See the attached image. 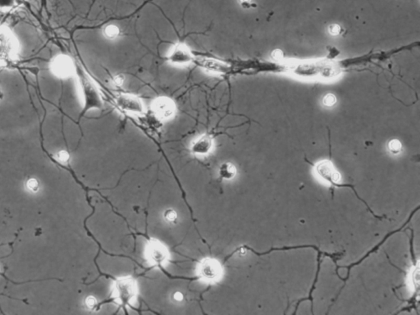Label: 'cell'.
I'll return each instance as SVG.
<instances>
[{
  "label": "cell",
  "mask_w": 420,
  "mask_h": 315,
  "mask_svg": "<svg viewBox=\"0 0 420 315\" xmlns=\"http://www.w3.org/2000/svg\"><path fill=\"white\" fill-rule=\"evenodd\" d=\"M20 0H0V12H7L19 4Z\"/></svg>",
  "instance_id": "15"
},
{
  "label": "cell",
  "mask_w": 420,
  "mask_h": 315,
  "mask_svg": "<svg viewBox=\"0 0 420 315\" xmlns=\"http://www.w3.org/2000/svg\"><path fill=\"white\" fill-rule=\"evenodd\" d=\"M329 31L332 34H339L341 28H340L339 26H337V25H333V26H331V27H330Z\"/></svg>",
  "instance_id": "23"
},
{
  "label": "cell",
  "mask_w": 420,
  "mask_h": 315,
  "mask_svg": "<svg viewBox=\"0 0 420 315\" xmlns=\"http://www.w3.org/2000/svg\"><path fill=\"white\" fill-rule=\"evenodd\" d=\"M103 34L108 39H115L120 34V29L115 25H108L103 30Z\"/></svg>",
  "instance_id": "14"
},
{
  "label": "cell",
  "mask_w": 420,
  "mask_h": 315,
  "mask_svg": "<svg viewBox=\"0 0 420 315\" xmlns=\"http://www.w3.org/2000/svg\"><path fill=\"white\" fill-rule=\"evenodd\" d=\"M149 255L151 260L155 263H161L165 260L167 253L164 249L159 244H153L149 250Z\"/></svg>",
  "instance_id": "12"
},
{
  "label": "cell",
  "mask_w": 420,
  "mask_h": 315,
  "mask_svg": "<svg viewBox=\"0 0 420 315\" xmlns=\"http://www.w3.org/2000/svg\"><path fill=\"white\" fill-rule=\"evenodd\" d=\"M134 289V284L131 281H119L117 284V294L121 301L123 303L129 302L135 293Z\"/></svg>",
  "instance_id": "10"
},
{
  "label": "cell",
  "mask_w": 420,
  "mask_h": 315,
  "mask_svg": "<svg viewBox=\"0 0 420 315\" xmlns=\"http://www.w3.org/2000/svg\"><path fill=\"white\" fill-rule=\"evenodd\" d=\"M194 63L205 71L214 74H225L228 71V66L223 62L209 58L194 59Z\"/></svg>",
  "instance_id": "6"
},
{
  "label": "cell",
  "mask_w": 420,
  "mask_h": 315,
  "mask_svg": "<svg viewBox=\"0 0 420 315\" xmlns=\"http://www.w3.org/2000/svg\"><path fill=\"white\" fill-rule=\"evenodd\" d=\"M123 81H124V79H123V76H121V75H118V76H115L114 79H113V81H114V84H115L116 86H121L123 84Z\"/></svg>",
  "instance_id": "22"
},
{
  "label": "cell",
  "mask_w": 420,
  "mask_h": 315,
  "mask_svg": "<svg viewBox=\"0 0 420 315\" xmlns=\"http://www.w3.org/2000/svg\"><path fill=\"white\" fill-rule=\"evenodd\" d=\"M75 74L78 79L79 86L83 98V108L81 110V115H84L91 109H102L103 101L99 91L93 80L77 63H76Z\"/></svg>",
  "instance_id": "1"
},
{
  "label": "cell",
  "mask_w": 420,
  "mask_h": 315,
  "mask_svg": "<svg viewBox=\"0 0 420 315\" xmlns=\"http://www.w3.org/2000/svg\"><path fill=\"white\" fill-rule=\"evenodd\" d=\"M86 305H87V307L91 308V309H92V308H94L95 307V306H96V299H95V298L91 297H91H88L87 298V299H86Z\"/></svg>",
  "instance_id": "21"
},
{
  "label": "cell",
  "mask_w": 420,
  "mask_h": 315,
  "mask_svg": "<svg viewBox=\"0 0 420 315\" xmlns=\"http://www.w3.org/2000/svg\"><path fill=\"white\" fill-rule=\"evenodd\" d=\"M114 102L119 110L123 113H129L132 115H142L145 113V108L140 98L135 96L121 94L116 96Z\"/></svg>",
  "instance_id": "3"
},
{
  "label": "cell",
  "mask_w": 420,
  "mask_h": 315,
  "mask_svg": "<svg viewBox=\"0 0 420 315\" xmlns=\"http://www.w3.org/2000/svg\"><path fill=\"white\" fill-rule=\"evenodd\" d=\"M336 103V97L333 94H327L325 96L323 103L326 106H332Z\"/></svg>",
  "instance_id": "20"
},
{
  "label": "cell",
  "mask_w": 420,
  "mask_h": 315,
  "mask_svg": "<svg viewBox=\"0 0 420 315\" xmlns=\"http://www.w3.org/2000/svg\"><path fill=\"white\" fill-rule=\"evenodd\" d=\"M75 69L76 63L71 58L64 54H59L54 58L50 63L52 73L58 78H68L72 74H75Z\"/></svg>",
  "instance_id": "4"
},
{
  "label": "cell",
  "mask_w": 420,
  "mask_h": 315,
  "mask_svg": "<svg viewBox=\"0 0 420 315\" xmlns=\"http://www.w3.org/2000/svg\"><path fill=\"white\" fill-rule=\"evenodd\" d=\"M388 147L392 154H398L401 151V143L399 142L398 140H391V142L389 143Z\"/></svg>",
  "instance_id": "16"
},
{
  "label": "cell",
  "mask_w": 420,
  "mask_h": 315,
  "mask_svg": "<svg viewBox=\"0 0 420 315\" xmlns=\"http://www.w3.org/2000/svg\"><path fill=\"white\" fill-rule=\"evenodd\" d=\"M56 158L61 162H66L68 161L70 156H69V154L66 151L62 150V151L57 154Z\"/></svg>",
  "instance_id": "18"
},
{
  "label": "cell",
  "mask_w": 420,
  "mask_h": 315,
  "mask_svg": "<svg viewBox=\"0 0 420 315\" xmlns=\"http://www.w3.org/2000/svg\"><path fill=\"white\" fill-rule=\"evenodd\" d=\"M274 55H275L276 59H279L282 57V53L280 51H275L274 52Z\"/></svg>",
  "instance_id": "26"
},
{
  "label": "cell",
  "mask_w": 420,
  "mask_h": 315,
  "mask_svg": "<svg viewBox=\"0 0 420 315\" xmlns=\"http://www.w3.org/2000/svg\"><path fill=\"white\" fill-rule=\"evenodd\" d=\"M199 273L202 278L207 280H215L220 275V268L216 261L205 259L200 264Z\"/></svg>",
  "instance_id": "9"
},
{
  "label": "cell",
  "mask_w": 420,
  "mask_h": 315,
  "mask_svg": "<svg viewBox=\"0 0 420 315\" xmlns=\"http://www.w3.org/2000/svg\"><path fill=\"white\" fill-rule=\"evenodd\" d=\"M220 176L224 179H231L232 177L236 174V168L234 167V165L229 162L224 163L220 167Z\"/></svg>",
  "instance_id": "13"
},
{
  "label": "cell",
  "mask_w": 420,
  "mask_h": 315,
  "mask_svg": "<svg viewBox=\"0 0 420 315\" xmlns=\"http://www.w3.org/2000/svg\"><path fill=\"white\" fill-rule=\"evenodd\" d=\"M315 169L320 177H322L323 179H324L332 185L337 183L340 180L339 173L334 169V167L329 161H323L319 162L316 165Z\"/></svg>",
  "instance_id": "8"
},
{
  "label": "cell",
  "mask_w": 420,
  "mask_h": 315,
  "mask_svg": "<svg viewBox=\"0 0 420 315\" xmlns=\"http://www.w3.org/2000/svg\"><path fill=\"white\" fill-rule=\"evenodd\" d=\"M2 91H1V88H0V99H1V98H2Z\"/></svg>",
  "instance_id": "27"
},
{
  "label": "cell",
  "mask_w": 420,
  "mask_h": 315,
  "mask_svg": "<svg viewBox=\"0 0 420 315\" xmlns=\"http://www.w3.org/2000/svg\"><path fill=\"white\" fill-rule=\"evenodd\" d=\"M18 39L7 26H0V67L12 68L19 61Z\"/></svg>",
  "instance_id": "2"
},
{
  "label": "cell",
  "mask_w": 420,
  "mask_h": 315,
  "mask_svg": "<svg viewBox=\"0 0 420 315\" xmlns=\"http://www.w3.org/2000/svg\"><path fill=\"white\" fill-rule=\"evenodd\" d=\"M155 114L161 119H167L174 114L175 104L170 98H160L153 105Z\"/></svg>",
  "instance_id": "7"
},
{
  "label": "cell",
  "mask_w": 420,
  "mask_h": 315,
  "mask_svg": "<svg viewBox=\"0 0 420 315\" xmlns=\"http://www.w3.org/2000/svg\"><path fill=\"white\" fill-rule=\"evenodd\" d=\"M164 217L167 221H169V222H173V221H176V219H177V214L174 210H172V209H168L167 211L165 212Z\"/></svg>",
  "instance_id": "17"
},
{
  "label": "cell",
  "mask_w": 420,
  "mask_h": 315,
  "mask_svg": "<svg viewBox=\"0 0 420 315\" xmlns=\"http://www.w3.org/2000/svg\"><path fill=\"white\" fill-rule=\"evenodd\" d=\"M213 140L208 135H204L198 138L192 146V152L195 155H206L212 150Z\"/></svg>",
  "instance_id": "11"
},
{
  "label": "cell",
  "mask_w": 420,
  "mask_h": 315,
  "mask_svg": "<svg viewBox=\"0 0 420 315\" xmlns=\"http://www.w3.org/2000/svg\"><path fill=\"white\" fill-rule=\"evenodd\" d=\"M27 187L32 191H37L39 189V184L35 179H30L27 182Z\"/></svg>",
  "instance_id": "19"
},
{
  "label": "cell",
  "mask_w": 420,
  "mask_h": 315,
  "mask_svg": "<svg viewBox=\"0 0 420 315\" xmlns=\"http://www.w3.org/2000/svg\"><path fill=\"white\" fill-rule=\"evenodd\" d=\"M183 299V295L181 292H176L174 294V300L176 301H181Z\"/></svg>",
  "instance_id": "25"
},
{
  "label": "cell",
  "mask_w": 420,
  "mask_h": 315,
  "mask_svg": "<svg viewBox=\"0 0 420 315\" xmlns=\"http://www.w3.org/2000/svg\"><path fill=\"white\" fill-rule=\"evenodd\" d=\"M251 1L252 0H240V2L241 6H243L244 7H249L251 6Z\"/></svg>",
  "instance_id": "24"
},
{
  "label": "cell",
  "mask_w": 420,
  "mask_h": 315,
  "mask_svg": "<svg viewBox=\"0 0 420 315\" xmlns=\"http://www.w3.org/2000/svg\"><path fill=\"white\" fill-rule=\"evenodd\" d=\"M167 60L173 65L185 66L191 63H194V57L186 44L178 43L170 51Z\"/></svg>",
  "instance_id": "5"
}]
</instances>
